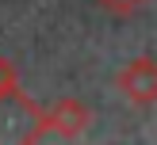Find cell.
I'll return each instance as SVG.
<instances>
[{
	"label": "cell",
	"mask_w": 157,
	"mask_h": 145,
	"mask_svg": "<svg viewBox=\"0 0 157 145\" xmlns=\"http://www.w3.org/2000/svg\"><path fill=\"white\" fill-rule=\"evenodd\" d=\"M92 126V111L81 103V99H58L50 111H42V137H81L84 130Z\"/></svg>",
	"instance_id": "3957f363"
},
{
	"label": "cell",
	"mask_w": 157,
	"mask_h": 145,
	"mask_svg": "<svg viewBox=\"0 0 157 145\" xmlns=\"http://www.w3.org/2000/svg\"><path fill=\"white\" fill-rule=\"evenodd\" d=\"M12 88H19V73L8 57H0V92H12Z\"/></svg>",
	"instance_id": "5b68a950"
},
{
	"label": "cell",
	"mask_w": 157,
	"mask_h": 145,
	"mask_svg": "<svg viewBox=\"0 0 157 145\" xmlns=\"http://www.w3.org/2000/svg\"><path fill=\"white\" fill-rule=\"evenodd\" d=\"M115 88H119L123 99H130L134 107L157 103V61L153 57H134L130 65H123L119 76H115Z\"/></svg>",
	"instance_id": "7a4b0ae2"
},
{
	"label": "cell",
	"mask_w": 157,
	"mask_h": 145,
	"mask_svg": "<svg viewBox=\"0 0 157 145\" xmlns=\"http://www.w3.org/2000/svg\"><path fill=\"white\" fill-rule=\"evenodd\" d=\"M104 12H111V15H130V12H138V8L146 4V0H96Z\"/></svg>",
	"instance_id": "277c9868"
},
{
	"label": "cell",
	"mask_w": 157,
	"mask_h": 145,
	"mask_svg": "<svg viewBox=\"0 0 157 145\" xmlns=\"http://www.w3.org/2000/svg\"><path fill=\"white\" fill-rule=\"evenodd\" d=\"M42 137V107L19 88L0 92V145H19Z\"/></svg>",
	"instance_id": "6da1fadb"
}]
</instances>
